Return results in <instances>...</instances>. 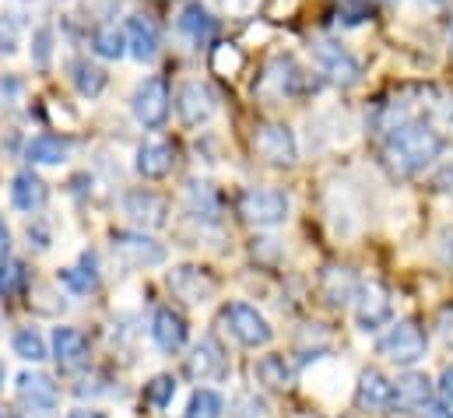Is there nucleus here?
Returning a JSON list of instances; mask_svg holds the SVG:
<instances>
[{"instance_id": "obj_1", "label": "nucleus", "mask_w": 453, "mask_h": 418, "mask_svg": "<svg viewBox=\"0 0 453 418\" xmlns=\"http://www.w3.org/2000/svg\"><path fill=\"white\" fill-rule=\"evenodd\" d=\"M443 148H447L443 134H440L429 120L411 116L408 123H401L397 130H390L383 155H387V166H390L397 176H415V173H422L426 166H433V162L443 155Z\"/></svg>"}, {"instance_id": "obj_2", "label": "nucleus", "mask_w": 453, "mask_h": 418, "mask_svg": "<svg viewBox=\"0 0 453 418\" xmlns=\"http://www.w3.org/2000/svg\"><path fill=\"white\" fill-rule=\"evenodd\" d=\"M426 352H429V337H426V330L415 320H401V323H394L380 337V355H387L390 362H397L404 369H411L415 362H422Z\"/></svg>"}, {"instance_id": "obj_3", "label": "nucleus", "mask_w": 453, "mask_h": 418, "mask_svg": "<svg viewBox=\"0 0 453 418\" xmlns=\"http://www.w3.org/2000/svg\"><path fill=\"white\" fill-rule=\"evenodd\" d=\"M288 197L274 187H250L239 194V214L257 225V228H271V225H281L288 218Z\"/></svg>"}, {"instance_id": "obj_4", "label": "nucleus", "mask_w": 453, "mask_h": 418, "mask_svg": "<svg viewBox=\"0 0 453 418\" xmlns=\"http://www.w3.org/2000/svg\"><path fill=\"white\" fill-rule=\"evenodd\" d=\"M260 92H274V99H299V96H310L317 92V81L310 78V71H303L292 57H278L264 81H260Z\"/></svg>"}, {"instance_id": "obj_5", "label": "nucleus", "mask_w": 453, "mask_h": 418, "mask_svg": "<svg viewBox=\"0 0 453 418\" xmlns=\"http://www.w3.org/2000/svg\"><path fill=\"white\" fill-rule=\"evenodd\" d=\"M113 257L123 267L144 271L165 264V246L144 232H113Z\"/></svg>"}, {"instance_id": "obj_6", "label": "nucleus", "mask_w": 453, "mask_h": 418, "mask_svg": "<svg viewBox=\"0 0 453 418\" xmlns=\"http://www.w3.org/2000/svg\"><path fill=\"white\" fill-rule=\"evenodd\" d=\"M313 57H317L320 74H327V81H334V85H341V89L358 85V78H362V64H358L341 43H334V39H317V43H313Z\"/></svg>"}, {"instance_id": "obj_7", "label": "nucleus", "mask_w": 453, "mask_h": 418, "mask_svg": "<svg viewBox=\"0 0 453 418\" xmlns=\"http://www.w3.org/2000/svg\"><path fill=\"white\" fill-rule=\"evenodd\" d=\"M130 109H134L141 127L158 130L165 123V116H169V85H165V78H144L130 96Z\"/></svg>"}, {"instance_id": "obj_8", "label": "nucleus", "mask_w": 453, "mask_h": 418, "mask_svg": "<svg viewBox=\"0 0 453 418\" xmlns=\"http://www.w3.org/2000/svg\"><path fill=\"white\" fill-rule=\"evenodd\" d=\"M222 320L226 327L232 330V337L242 344V348H264L271 341V323L264 320V314H257V306L250 303H232L222 310Z\"/></svg>"}, {"instance_id": "obj_9", "label": "nucleus", "mask_w": 453, "mask_h": 418, "mask_svg": "<svg viewBox=\"0 0 453 418\" xmlns=\"http://www.w3.org/2000/svg\"><path fill=\"white\" fill-rule=\"evenodd\" d=\"M253 148L264 162L271 166H296L299 159V144H296V134L285 127V123H260L257 134H253Z\"/></svg>"}, {"instance_id": "obj_10", "label": "nucleus", "mask_w": 453, "mask_h": 418, "mask_svg": "<svg viewBox=\"0 0 453 418\" xmlns=\"http://www.w3.org/2000/svg\"><path fill=\"white\" fill-rule=\"evenodd\" d=\"M169 289H173L183 303H190V306H204V303L215 299L219 282H215L211 271H204V267H197V264H180V267L169 271Z\"/></svg>"}, {"instance_id": "obj_11", "label": "nucleus", "mask_w": 453, "mask_h": 418, "mask_svg": "<svg viewBox=\"0 0 453 418\" xmlns=\"http://www.w3.org/2000/svg\"><path fill=\"white\" fill-rule=\"evenodd\" d=\"M390 316H394L390 292H387L380 282L358 285V292H355V323H358V330L372 334V330H380L383 323H390Z\"/></svg>"}, {"instance_id": "obj_12", "label": "nucleus", "mask_w": 453, "mask_h": 418, "mask_svg": "<svg viewBox=\"0 0 453 418\" xmlns=\"http://www.w3.org/2000/svg\"><path fill=\"white\" fill-rule=\"evenodd\" d=\"M123 214L134 225H141V228H162L169 221V201L158 197L155 190L137 187V190H127L123 194Z\"/></svg>"}, {"instance_id": "obj_13", "label": "nucleus", "mask_w": 453, "mask_h": 418, "mask_svg": "<svg viewBox=\"0 0 453 418\" xmlns=\"http://www.w3.org/2000/svg\"><path fill=\"white\" fill-rule=\"evenodd\" d=\"M176 109H180V120L187 127H204L215 116L219 103H215V92L204 81H183L180 96H176Z\"/></svg>"}, {"instance_id": "obj_14", "label": "nucleus", "mask_w": 453, "mask_h": 418, "mask_svg": "<svg viewBox=\"0 0 453 418\" xmlns=\"http://www.w3.org/2000/svg\"><path fill=\"white\" fill-rule=\"evenodd\" d=\"M226 373H228L226 348L219 344V337L204 334V337L197 341L194 355H190V376H194V380H201V383H208V380H222Z\"/></svg>"}, {"instance_id": "obj_15", "label": "nucleus", "mask_w": 453, "mask_h": 418, "mask_svg": "<svg viewBox=\"0 0 453 418\" xmlns=\"http://www.w3.org/2000/svg\"><path fill=\"white\" fill-rule=\"evenodd\" d=\"M355 401H358V408H365V412H383V408L394 405V383H390L380 369L369 366V369H362V376H358Z\"/></svg>"}, {"instance_id": "obj_16", "label": "nucleus", "mask_w": 453, "mask_h": 418, "mask_svg": "<svg viewBox=\"0 0 453 418\" xmlns=\"http://www.w3.org/2000/svg\"><path fill=\"white\" fill-rule=\"evenodd\" d=\"M151 337L162 352H180L187 344V320L173 306H158L151 316Z\"/></svg>"}, {"instance_id": "obj_17", "label": "nucleus", "mask_w": 453, "mask_h": 418, "mask_svg": "<svg viewBox=\"0 0 453 418\" xmlns=\"http://www.w3.org/2000/svg\"><path fill=\"white\" fill-rule=\"evenodd\" d=\"M127 53L134 60H141V64L155 60V53H158V25L148 14H134L127 21Z\"/></svg>"}, {"instance_id": "obj_18", "label": "nucleus", "mask_w": 453, "mask_h": 418, "mask_svg": "<svg viewBox=\"0 0 453 418\" xmlns=\"http://www.w3.org/2000/svg\"><path fill=\"white\" fill-rule=\"evenodd\" d=\"M18 401L32 412H50L57 405V383L46 373H21L18 376Z\"/></svg>"}, {"instance_id": "obj_19", "label": "nucleus", "mask_w": 453, "mask_h": 418, "mask_svg": "<svg viewBox=\"0 0 453 418\" xmlns=\"http://www.w3.org/2000/svg\"><path fill=\"white\" fill-rule=\"evenodd\" d=\"M176 166V151L165 141H144L137 148V173L144 180H165Z\"/></svg>"}, {"instance_id": "obj_20", "label": "nucleus", "mask_w": 453, "mask_h": 418, "mask_svg": "<svg viewBox=\"0 0 453 418\" xmlns=\"http://www.w3.org/2000/svg\"><path fill=\"white\" fill-rule=\"evenodd\" d=\"M53 359L60 369H78L88 359V337L78 327H57L53 330Z\"/></svg>"}, {"instance_id": "obj_21", "label": "nucleus", "mask_w": 453, "mask_h": 418, "mask_svg": "<svg viewBox=\"0 0 453 418\" xmlns=\"http://www.w3.org/2000/svg\"><path fill=\"white\" fill-rule=\"evenodd\" d=\"M46 197H50V190H46V183L35 173H18L14 176V183H11V205L18 211L32 214V211H39L46 205Z\"/></svg>"}, {"instance_id": "obj_22", "label": "nucleus", "mask_w": 453, "mask_h": 418, "mask_svg": "<svg viewBox=\"0 0 453 418\" xmlns=\"http://www.w3.org/2000/svg\"><path fill=\"white\" fill-rule=\"evenodd\" d=\"M67 155H71V141L57 137V134H39L25 148V159L35 166H60V162H67Z\"/></svg>"}, {"instance_id": "obj_23", "label": "nucleus", "mask_w": 453, "mask_h": 418, "mask_svg": "<svg viewBox=\"0 0 453 418\" xmlns=\"http://www.w3.org/2000/svg\"><path fill=\"white\" fill-rule=\"evenodd\" d=\"M426 401H433V380L426 373H404L394 387V405L418 412Z\"/></svg>"}, {"instance_id": "obj_24", "label": "nucleus", "mask_w": 453, "mask_h": 418, "mask_svg": "<svg viewBox=\"0 0 453 418\" xmlns=\"http://www.w3.org/2000/svg\"><path fill=\"white\" fill-rule=\"evenodd\" d=\"M180 28L197 43V46H208L219 32V21L211 18V11L204 4H187L183 14H180Z\"/></svg>"}, {"instance_id": "obj_25", "label": "nucleus", "mask_w": 453, "mask_h": 418, "mask_svg": "<svg viewBox=\"0 0 453 418\" xmlns=\"http://www.w3.org/2000/svg\"><path fill=\"white\" fill-rule=\"evenodd\" d=\"M253 373H257V380L267 391H288L296 383V369H292V362L285 355H264V359H257Z\"/></svg>"}, {"instance_id": "obj_26", "label": "nucleus", "mask_w": 453, "mask_h": 418, "mask_svg": "<svg viewBox=\"0 0 453 418\" xmlns=\"http://www.w3.org/2000/svg\"><path fill=\"white\" fill-rule=\"evenodd\" d=\"M320 292H324V299H327L331 306H344L348 299H355L358 282H355V275H351L348 267H327V271L320 275Z\"/></svg>"}, {"instance_id": "obj_27", "label": "nucleus", "mask_w": 453, "mask_h": 418, "mask_svg": "<svg viewBox=\"0 0 453 418\" xmlns=\"http://www.w3.org/2000/svg\"><path fill=\"white\" fill-rule=\"evenodd\" d=\"M187 211H190L194 218L215 221V218L222 214V201H219L215 187H208V183H190V187H187Z\"/></svg>"}, {"instance_id": "obj_28", "label": "nucleus", "mask_w": 453, "mask_h": 418, "mask_svg": "<svg viewBox=\"0 0 453 418\" xmlns=\"http://www.w3.org/2000/svg\"><path fill=\"white\" fill-rule=\"evenodd\" d=\"M71 81H74V89H78L85 99H96V96H103V89H106V71H103L99 64L74 60V64H71Z\"/></svg>"}, {"instance_id": "obj_29", "label": "nucleus", "mask_w": 453, "mask_h": 418, "mask_svg": "<svg viewBox=\"0 0 453 418\" xmlns=\"http://www.w3.org/2000/svg\"><path fill=\"white\" fill-rule=\"evenodd\" d=\"M92 50H96V57H103V60H119V57L127 53V32L116 28L113 21L99 25V28L92 32Z\"/></svg>"}, {"instance_id": "obj_30", "label": "nucleus", "mask_w": 453, "mask_h": 418, "mask_svg": "<svg viewBox=\"0 0 453 418\" xmlns=\"http://www.w3.org/2000/svg\"><path fill=\"white\" fill-rule=\"evenodd\" d=\"M14 355L18 359H25V362H42V359H50V348H46V341H42V334L35 330V327H21V330H14Z\"/></svg>"}, {"instance_id": "obj_31", "label": "nucleus", "mask_w": 453, "mask_h": 418, "mask_svg": "<svg viewBox=\"0 0 453 418\" xmlns=\"http://www.w3.org/2000/svg\"><path fill=\"white\" fill-rule=\"evenodd\" d=\"M222 415H226V401H222L219 391H208V387L194 391V398L187 405V418H222Z\"/></svg>"}, {"instance_id": "obj_32", "label": "nucleus", "mask_w": 453, "mask_h": 418, "mask_svg": "<svg viewBox=\"0 0 453 418\" xmlns=\"http://www.w3.org/2000/svg\"><path fill=\"white\" fill-rule=\"evenodd\" d=\"M25 285H28V271H25V264L21 260H0V296L4 299H14V296H21L25 292Z\"/></svg>"}, {"instance_id": "obj_33", "label": "nucleus", "mask_w": 453, "mask_h": 418, "mask_svg": "<svg viewBox=\"0 0 453 418\" xmlns=\"http://www.w3.org/2000/svg\"><path fill=\"white\" fill-rule=\"evenodd\" d=\"M173 398H176V380L173 376H155V380H148L144 383V401L148 405H155V408H165V405H173Z\"/></svg>"}, {"instance_id": "obj_34", "label": "nucleus", "mask_w": 453, "mask_h": 418, "mask_svg": "<svg viewBox=\"0 0 453 418\" xmlns=\"http://www.w3.org/2000/svg\"><path fill=\"white\" fill-rule=\"evenodd\" d=\"M60 282L67 285V289H74V292H92L99 282H96V271H92V257L85 253V271L81 267H67V271H60Z\"/></svg>"}, {"instance_id": "obj_35", "label": "nucleus", "mask_w": 453, "mask_h": 418, "mask_svg": "<svg viewBox=\"0 0 453 418\" xmlns=\"http://www.w3.org/2000/svg\"><path fill=\"white\" fill-rule=\"evenodd\" d=\"M239 67H242V53H239V46L219 43L215 53H211V71H215V74H235Z\"/></svg>"}, {"instance_id": "obj_36", "label": "nucleus", "mask_w": 453, "mask_h": 418, "mask_svg": "<svg viewBox=\"0 0 453 418\" xmlns=\"http://www.w3.org/2000/svg\"><path fill=\"white\" fill-rule=\"evenodd\" d=\"M21 46V14H0V53H14Z\"/></svg>"}, {"instance_id": "obj_37", "label": "nucleus", "mask_w": 453, "mask_h": 418, "mask_svg": "<svg viewBox=\"0 0 453 418\" xmlns=\"http://www.w3.org/2000/svg\"><path fill=\"white\" fill-rule=\"evenodd\" d=\"M219 7L232 18H250L260 7V0H219Z\"/></svg>"}, {"instance_id": "obj_38", "label": "nucleus", "mask_w": 453, "mask_h": 418, "mask_svg": "<svg viewBox=\"0 0 453 418\" xmlns=\"http://www.w3.org/2000/svg\"><path fill=\"white\" fill-rule=\"evenodd\" d=\"M50 39H53L50 28H39V32H35V64H39V67L50 64Z\"/></svg>"}, {"instance_id": "obj_39", "label": "nucleus", "mask_w": 453, "mask_h": 418, "mask_svg": "<svg viewBox=\"0 0 453 418\" xmlns=\"http://www.w3.org/2000/svg\"><path fill=\"white\" fill-rule=\"evenodd\" d=\"M418 418H453V405H447V401H426L418 408Z\"/></svg>"}, {"instance_id": "obj_40", "label": "nucleus", "mask_w": 453, "mask_h": 418, "mask_svg": "<svg viewBox=\"0 0 453 418\" xmlns=\"http://www.w3.org/2000/svg\"><path fill=\"white\" fill-rule=\"evenodd\" d=\"M440 257H443V264L453 267V228H443V232H440Z\"/></svg>"}, {"instance_id": "obj_41", "label": "nucleus", "mask_w": 453, "mask_h": 418, "mask_svg": "<svg viewBox=\"0 0 453 418\" xmlns=\"http://www.w3.org/2000/svg\"><path fill=\"white\" fill-rule=\"evenodd\" d=\"M440 394H443L447 405H453V366H447L443 376H440Z\"/></svg>"}, {"instance_id": "obj_42", "label": "nucleus", "mask_w": 453, "mask_h": 418, "mask_svg": "<svg viewBox=\"0 0 453 418\" xmlns=\"http://www.w3.org/2000/svg\"><path fill=\"white\" fill-rule=\"evenodd\" d=\"M7 253H11V228L0 218V260H7Z\"/></svg>"}, {"instance_id": "obj_43", "label": "nucleus", "mask_w": 453, "mask_h": 418, "mask_svg": "<svg viewBox=\"0 0 453 418\" xmlns=\"http://www.w3.org/2000/svg\"><path fill=\"white\" fill-rule=\"evenodd\" d=\"M71 418H106L103 412H92V408H78V412H71Z\"/></svg>"}, {"instance_id": "obj_44", "label": "nucleus", "mask_w": 453, "mask_h": 418, "mask_svg": "<svg viewBox=\"0 0 453 418\" xmlns=\"http://www.w3.org/2000/svg\"><path fill=\"white\" fill-rule=\"evenodd\" d=\"M447 46H450V53H453V14H450V21H447Z\"/></svg>"}, {"instance_id": "obj_45", "label": "nucleus", "mask_w": 453, "mask_h": 418, "mask_svg": "<svg viewBox=\"0 0 453 418\" xmlns=\"http://www.w3.org/2000/svg\"><path fill=\"white\" fill-rule=\"evenodd\" d=\"M0 387H4V362H0Z\"/></svg>"}, {"instance_id": "obj_46", "label": "nucleus", "mask_w": 453, "mask_h": 418, "mask_svg": "<svg viewBox=\"0 0 453 418\" xmlns=\"http://www.w3.org/2000/svg\"><path fill=\"white\" fill-rule=\"evenodd\" d=\"M422 4H443V0H422Z\"/></svg>"}]
</instances>
